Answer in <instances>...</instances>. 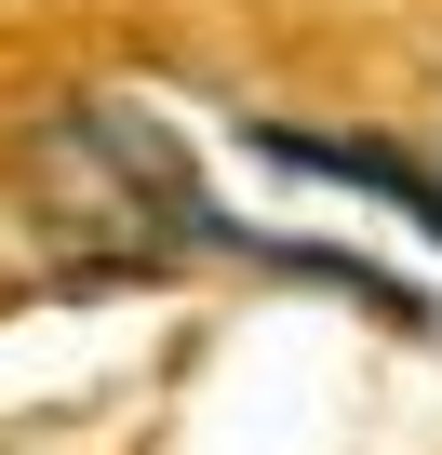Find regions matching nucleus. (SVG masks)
Instances as JSON below:
<instances>
[{
  "label": "nucleus",
  "mask_w": 442,
  "mask_h": 455,
  "mask_svg": "<svg viewBox=\"0 0 442 455\" xmlns=\"http://www.w3.org/2000/svg\"><path fill=\"white\" fill-rule=\"evenodd\" d=\"M28 201L81 242V282H148V268H174L188 242H242V228L201 201L188 148H174L148 108H121V94H68V108L28 134Z\"/></svg>",
  "instance_id": "nucleus-1"
},
{
  "label": "nucleus",
  "mask_w": 442,
  "mask_h": 455,
  "mask_svg": "<svg viewBox=\"0 0 442 455\" xmlns=\"http://www.w3.org/2000/svg\"><path fill=\"white\" fill-rule=\"evenodd\" d=\"M255 148H269L282 174H349V188L402 201L429 242H442V174H429V161H402V148H362V134H295V121H255Z\"/></svg>",
  "instance_id": "nucleus-2"
}]
</instances>
